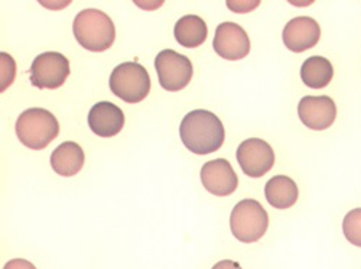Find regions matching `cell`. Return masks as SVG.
Segmentation results:
<instances>
[{
    "instance_id": "1",
    "label": "cell",
    "mask_w": 361,
    "mask_h": 269,
    "mask_svg": "<svg viewBox=\"0 0 361 269\" xmlns=\"http://www.w3.org/2000/svg\"><path fill=\"white\" fill-rule=\"evenodd\" d=\"M179 136L192 154L208 155L223 146L226 131L214 113L198 109L185 114L179 126Z\"/></svg>"
},
{
    "instance_id": "2",
    "label": "cell",
    "mask_w": 361,
    "mask_h": 269,
    "mask_svg": "<svg viewBox=\"0 0 361 269\" xmlns=\"http://www.w3.org/2000/svg\"><path fill=\"white\" fill-rule=\"evenodd\" d=\"M77 42L87 51H107L116 40V28L111 18L99 9L81 11L73 23Z\"/></svg>"
},
{
    "instance_id": "3",
    "label": "cell",
    "mask_w": 361,
    "mask_h": 269,
    "mask_svg": "<svg viewBox=\"0 0 361 269\" xmlns=\"http://www.w3.org/2000/svg\"><path fill=\"white\" fill-rule=\"evenodd\" d=\"M15 129L20 143L29 149L41 151L58 136L59 124L49 110L32 107L19 114Z\"/></svg>"
},
{
    "instance_id": "4",
    "label": "cell",
    "mask_w": 361,
    "mask_h": 269,
    "mask_svg": "<svg viewBox=\"0 0 361 269\" xmlns=\"http://www.w3.org/2000/svg\"><path fill=\"white\" fill-rule=\"evenodd\" d=\"M230 227L237 241L255 244L260 241L269 227V215L257 200L246 198L234 205Z\"/></svg>"
},
{
    "instance_id": "5",
    "label": "cell",
    "mask_w": 361,
    "mask_h": 269,
    "mask_svg": "<svg viewBox=\"0 0 361 269\" xmlns=\"http://www.w3.org/2000/svg\"><path fill=\"white\" fill-rule=\"evenodd\" d=\"M111 93L126 103H139L150 92V77L139 63H122L110 74Z\"/></svg>"
},
{
    "instance_id": "6",
    "label": "cell",
    "mask_w": 361,
    "mask_h": 269,
    "mask_svg": "<svg viewBox=\"0 0 361 269\" xmlns=\"http://www.w3.org/2000/svg\"><path fill=\"white\" fill-rule=\"evenodd\" d=\"M155 68L159 84L168 92H179L185 88L194 74L190 58L173 49H164L157 55Z\"/></svg>"
},
{
    "instance_id": "7",
    "label": "cell",
    "mask_w": 361,
    "mask_h": 269,
    "mask_svg": "<svg viewBox=\"0 0 361 269\" xmlns=\"http://www.w3.org/2000/svg\"><path fill=\"white\" fill-rule=\"evenodd\" d=\"M71 73L70 61L61 52L48 51L39 54L29 70L31 84L37 88L55 90L61 87Z\"/></svg>"
},
{
    "instance_id": "8",
    "label": "cell",
    "mask_w": 361,
    "mask_h": 269,
    "mask_svg": "<svg viewBox=\"0 0 361 269\" xmlns=\"http://www.w3.org/2000/svg\"><path fill=\"white\" fill-rule=\"evenodd\" d=\"M235 158L243 172L250 178H260L272 169L275 153L266 141L250 138L238 145Z\"/></svg>"
},
{
    "instance_id": "9",
    "label": "cell",
    "mask_w": 361,
    "mask_h": 269,
    "mask_svg": "<svg viewBox=\"0 0 361 269\" xmlns=\"http://www.w3.org/2000/svg\"><path fill=\"white\" fill-rule=\"evenodd\" d=\"M300 122L312 131H325L337 119L336 102L328 96H307L298 104Z\"/></svg>"
},
{
    "instance_id": "10",
    "label": "cell",
    "mask_w": 361,
    "mask_h": 269,
    "mask_svg": "<svg viewBox=\"0 0 361 269\" xmlns=\"http://www.w3.org/2000/svg\"><path fill=\"white\" fill-rule=\"evenodd\" d=\"M214 51L228 61H237L250 52V40L245 29L234 22H223L216 29Z\"/></svg>"
},
{
    "instance_id": "11",
    "label": "cell",
    "mask_w": 361,
    "mask_h": 269,
    "mask_svg": "<svg viewBox=\"0 0 361 269\" xmlns=\"http://www.w3.org/2000/svg\"><path fill=\"white\" fill-rule=\"evenodd\" d=\"M201 183L204 189L217 197H227L237 190L238 178L227 160L208 161L201 168Z\"/></svg>"
},
{
    "instance_id": "12",
    "label": "cell",
    "mask_w": 361,
    "mask_h": 269,
    "mask_svg": "<svg viewBox=\"0 0 361 269\" xmlns=\"http://www.w3.org/2000/svg\"><path fill=\"white\" fill-rule=\"evenodd\" d=\"M321 38L318 22L310 16H298L283 28L282 40L285 47L292 52H305L314 48Z\"/></svg>"
},
{
    "instance_id": "13",
    "label": "cell",
    "mask_w": 361,
    "mask_h": 269,
    "mask_svg": "<svg viewBox=\"0 0 361 269\" xmlns=\"http://www.w3.org/2000/svg\"><path fill=\"white\" fill-rule=\"evenodd\" d=\"M88 126L97 136H116L125 126V113L111 102H99L88 112Z\"/></svg>"
},
{
    "instance_id": "14",
    "label": "cell",
    "mask_w": 361,
    "mask_h": 269,
    "mask_svg": "<svg viewBox=\"0 0 361 269\" xmlns=\"http://www.w3.org/2000/svg\"><path fill=\"white\" fill-rule=\"evenodd\" d=\"M85 155L82 148L71 141H67L54 149L51 154V167L61 177H73L84 167Z\"/></svg>"
},
{
    "instance_id": "15",
    "label": "cell",
    "mask_w": 361,
    "mask_h": 269,
    "mask_svg": "<svg viewBox=\"0 0 361 269\" xmlns=\"http://www.w3.org/2000/svg\"><path fill=\"white\" fill-rule=\"evenodd\" d=\"M264 196L270 205L279 208V210H286L298 201L299 190L292 178L286 175H275L266 183Z\"/></svg>"
},
{
    "instance_id": "16",
    "label": "cell",
    "mask_w": 361,
    "mask_h": 269,
    "mask_svg": "<svg viewBox=\"0 0 361 269\" xmlns=\"http://www.w3.org/2000/svg\"><path fill=\"white\" fill-rule=\"evenodd\" d=\"M173 35L179 45L185 48H197L207 40V23L197 15H185L176 20Z\"/></svg>"
},
{
    "instance_id": "17",
    "label": "cell",
    "mask_w": 361,
    "mask_h": 269,
    "mask_svg": "<svg viewBox=\"0 0 361 269\" xmlns=\"http://www.w3.org/2000/svg\"><path fill=\"white\" fill-rule=\"evenodd\" d=\"M334 77V67L326 58L315 55L305 59L300 67V78L310 88H324Z\"/></svg>"
},
{
    "instance_id": "18",
    "label": "cell",
    "mask_w": 361,
    "mask_h": 269,
    "mask_svg": "<svg viewBox=\"0 0 361 269\" xmlns=\"http://www.w3.org/2000/svg\"><path fill=\"white\" fill-rule=\"evenodd\" d=\"M343 232L351 245L361 248V208H354V210L345 215Z\"/></svg>"
},
{
    "instance_id": "19",
    "label": "cell",
    "mask_w": 361,
    "mask_h": 269,
    "mask_svg": "<svg viewBox=\"0 0 361 269\" xmlns=\"http://www.w3.org/2000/svg\"><path fill=\"white\" fill-rule=\"evenodd\" d=\"M0 67H2V81H0V92H5V90L13 83V80L16 77L15 59L8 52H0Z\"/></svg>"
},
{
    "instance_id": "20",
    "label": "cell",
    "mask_w": 361,
    "mask_h": 269,
    "mask_svg": "<svg viewBox=\"0 0 361 269\" xmlns=\"http://www.w3.org/2000/svg\"><path fill=\"white\" fill-rule=\"evenodd\" d=\"M4 269H37V266L26 259H12L4 266Z\"/></svg>"
},
{
    "instance_id": "21",
    "label": "cell",
    "mask_w": 361,
    "mask_h": 269,
    "mask_svg": "<svg viewBox=\"0 0 361 269\" xmlns=\"http://www.w3.org/2000/svg\"><path fill=\"white\" fill-rule=\"evenodd\" d=\"M212 269H242V266L234 261H220Z\"/></svg>"
}]
</instances>
